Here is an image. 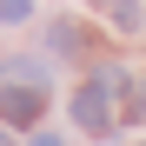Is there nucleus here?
<instances>
[{
    "instance_id": "obj_1",
    "label": "nucleus",
    "mask_w": 146,
    "mask_h": 146,
    "mask_svg": "<svg viewBox=\"0 0 146 146\" xmlns=\"http://www.w3.org/2000/svg\"><path fill=\"white\" fill-rule=\"evenodd\" d=\"M40 113H46V100H40V86H0V119L7 126H27V133H40Z\"/></svg>"
},
{
    "instance_id": "obj_2",
    "label": "nucleus",
    "mask_w": 146,
    "mask_h": 146,
    "mask_svg": "<svg viewBox=\"0 0 146 146\" xmlns=\"http://www.w3.org/2000/svg\"><path fill=\"white\" fill-rule=\"evenodd\" d=\"M73 113H80V126H86V133H113V119H106V93H100V86H80Z\"/></svg>"
},
{
    "instance_id": "obj_3",
    "label": "nucleus",
    "mask_w": 146,
    "mask_h": 146,
    "mask_svg": "<svg viewBox=\"0 0 146 146\" xmlns=\"http://www.w3.org/2000/svg\"><path fill=\"white\" fill-rule=\"evenodd\" d=\"M53 46H66V53H80V46H86V33L73 27V20H60V27H53Z\"/></svg>"
},
{
    "instance_id": "obj_4",
    "label": "nucleus",
    "mask_w": 146,
    "mask_h": 146,
    "mask_svg": "<svg viewBox=\"0 0 146 146\" xmlns=\"http://www.w3.org/2000/svg\"><path fill=\"white\" fill-rule=\"evenodd\" d=\"M106 13H113V20H119V27H126V33L139 27V0H113V7H106Z\"/></svg>"
},
{
    "instance_id": "obj_5",
    "label": "nucleus",
    "mask_w": 146,
    "mask_h": 146,
    "mask_svg": "<svg viewBox=\"0 0 146 146\" xmlns=\"http://www.w3.org/2000/svg\"><path fill=\"white\" fill-rule=\"evenodd\" d=\"M0 20H33V0H0Z\"/></svg>"
},
{
    "instance_id": "obj_6",
    "label": "nucleus",
    "mask_w": 146,
    "mask_h": 146,
    "mask_svg": "<svg viewBox=\"0 0 146 146\" xmlns=\"http://www.w3.org/2000/svg\"><path fill=\"white\" fill-rule=\"evenodd\" d=\"M33 146H66V139H60V133H46V126H40V133H33Z\"/></svg>"
},
{
    "instance_id": "obj_7",
    "label": "nucleus",
    "mask_w": 146,
    "mask_h": 146,
    "mask_svg": "<svg viewBox=\"0 0 146 146\" xmlns=\"http://www.w3.org/2000/svg\"><path fill=\"white\" fill-rule=\"evenodd\" d=\"M139 113H146V86H139Z\"/></svg>"
},
{
    "instance_id": "obj_8",
    "label": "nucleus",
    "mask_w": 146,
    "mask_h": 146,
    "mask_svg": "<svg viewBox=\"0 0 146 146\" xmlns=\"http://www.w3.org/2000/svg\"><path fill=\"white\" fill-rule=\"evenodd\" d=\"M0 146H7V133H0Z\"/></svg>"
}]
</instances>
